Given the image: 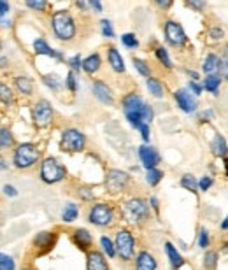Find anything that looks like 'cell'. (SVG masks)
Masks as SVG:
<instances>
[{
  "label": "cell",
  "mask_w": 228,
  "mask_h": 270,
  "mask_svg": "<svg viewBox=\"0 0 228 270\" xmlns=\"http://www.w3.org/2000/svg\"><path fill=\"white\" fill-rule=\"evenodd\" d=\"M165 249H167V256H168V260H170V265L174 268H179L181 265H183V258H181L179 253L176 251V248L170 242H165Z\"/></svg>",
  "instance_id": "cell-21"
},
{
  "label": "cell",
  "mask_w": 228,
  "mask_h": 270,
  "mask_svg": "<svg viewBox=\"0 0 228 270\" xmlns=\"http://www.w3.org/2000/svg\"><path fill=\"white\" fill-rule=\"evenodd\" d=\"M216 261H218V255H216V253H206V256H204V267L214 268Z\"/></svg>",
  "instance_id": "cell-34"
},
{
  "label": "cell",
  "mask_w": 228,
  "mask_h": 270,
  "mask_svg": "<svg viewBox=\"0 0 228 270\" xmlns=\"http://www.w3.org/2000/svg\"><path fill=\"white\" fill-rule=\"evenodd\" d=\"M121 42H123L127 47H137L139 46V41L135 39V35L133 34H125V35H121Z\"/></svg>",
  "instance_id": "cell-35"
},
{
  "label": "cell",
  "mask_w": 228,
  "mask_h": 270,
  "mask_svg": "<svg viewBox=\"0 0 228 270\" xmlns=\"http://www.w3.org/2000/svg\"><path fill=\"white\" fill-rule=\"evenodd\" d=\"M25 2H26V6L34 11H44V7H46V0H25Z\"/></svg>",
  "instance_id": "cell-38"
},
{
  "label": "cell",
  "mask_w": 228,
  "mask_h": 270,
  "mask_svg": "<svg viewBox=\"0 0 228 270\" xmlns=\"http://www.w3.org/2000/svg\"><path fill=\"white\" fill-rule=\"evenodd\" d=\"M188 6H191L196 11H202L206 7V0H186Z\"/></svg>",
  "instance_id": "cell-42"
},
{
  "label": "cell",
  "mask_w": 228,
  "mask_h": 270,
  "mask_svg": "<svg viewBox=\"0 0 228 270\" xmlns=\"http://www.w3.org/2000/svg\"><path fill=\"white\" fill-rule=\"evenodd\" d=\"M90 221L98 226H107L112 223V209L105 204H97L90 210Z\"/></svg>",
  "instance_id": "cell-6"
},
{
  "label": "cell",
  "mask_w": 228,
  "mask_h": 270,
  "mask_svg": "<svg viewBox=\"0 0 228 270\" xmlns=\"http://www.w3.org/2000/svg\"><path fill=\"white\" fill-rule=\"evenodd\" d=\"M190 88L193 90L195 95H200V91H202V88H200V86L196 85V83H190Z\"/></svg>",
  "instance_id": "cell-50"
},
{
  "label": "cell",
  "mask_w": 228,
  "mask_h": 270,
  "mask_svg": "<svg viewBox=\"0 0 228 270\" xmlns=\"http://www.w3.org/2000/svg\"><path fill=\"white\" fill-rule=\"evenodd\" d=\"M74 240L77 242V246H79L81 249H86L92 246V235H90L88 230H84V228L77 230L76 235H74Z\"/></svg>",
  "instance_id": "cell-22"
},
{
  "label": "cell",
  "mask_w": 228,
  "mask_h": 270,
  "mask_svg": "<svg viewBox=\"0 0 228 270\" xmlns=\"http://www.w3.org/2000/svg\"><path fill=\"white\" fill-rule=\"evenodd\" d=\"M219 65H221L219 58H218V57H214V55H209V57H207L206 60H204L202 69H204V72H206V74L214 75V74L219 70Z\"/></svg>",
  "instance_id": "cell-18"
},
{
  "label": "cell",
  "mask_w": 228,
  "mask_h": 270,
  "mask_svg": "<svg viewBox=\"0 0 228 270\" xmlns=\"http://www.w3.org/2000/svg\"><path fill=\"white\" fill-rule=\"evenodd\" d=\"M133 65H135V69L139 70L142 75H149V67L142 60H139V58H133Z\"/></svg>",
  "instance_id": "cell-39"
},
{
  "label": "cell",
  "mask_w": 228,
  "mask_h": 270,
  "mask_svg": "<svg viewBox=\"0 0 228 270\" xmlns=\"http://www.w3.org/2000/svg\"><path fill=\"white\" fill-rule=\"evenodd\" d=\"M41 177L46 182H58L65 177V169L54 158H46L41 169Z\"/></svg>",
  "instance_id": "cell-4"
},
{
  "label": "cell",
  "mask_w": 228,
  "mask_h": 270,
  "mask_svg": "<svg viewBox=\"0 0 228 270\" xmlns=\"http://www.w3.org/2000/svg\"><path fill=\"white\" fill-rule=\"evenodd\" d=\"M11 144H13V137H11V132H9V130L4 128L2 130V135H0V148L7 149Z\"/></svg>",
  "instance_id": "cell-31"
},
{
  "label": "cell",
  "mask_w": 228,
  "mask_h": 270,
  "mask_svg": "<svg viewBox=\"0 0 228 270\" xmlns=\"http://www.w3.org/2000/svg\"><path fill=\"white\" fill-rule=\"evenodd\" d=\"M204 88H206L207 91L216 93L219 88V77H216V75H209V77H206V81H204Z\"/></svg>",
  "instance_id": "cell-28"
},
{
  "label": "cell",
  "mask_w": 228,
  "mask_h": 270,
  "mask_svg": "<svg viewBox=\"0 0 228 270\" xmlns=\"http://www.w3.org/2000/svg\"><path fill=\"white\" fill-rule=\"evenodd\" d=\"M86 268L88 270H109L104 255L98 251H93L88 255V258H86Z\"/></svg>",
  "instance_id": "cell-14"
},
{
  "label": "cell",
  "mask_w": 228,
  "mask_h": 270,
  "mask_svg": "<svg viewBox=\"0 0 228 270\" xmlns=\"http://www.w3.org/2000/svg\"><path fill=\"white\" fill-rule=\"evenodd\" d=\"M225 165H226V172H228V160H226V164H225Z\"/></svg>",
  "instance_id": "cell-54"
},
{
  "label": "cell",
  "mask_w": 228,
  "mask_h": 270,
  "mask_svg": "<svg viewBox=\"0 0 228 270\" xmlns=\"http://www.w3.org/2000/svg\"><path fill=\"white\" fill-rule=\"evenodd\" d=\"M16 86L21 93L30 95L32 93V81L28 77H16Z\"/></svg>",
  "instance_id": "cell-26"
},
{
  "label": "cell",
  "mask_w": 228,
  "mask_h": 270,
  "mask_svg": "<svg viewBox=\"0 0 228 270\" xmlns=\"http://www.w3.org/2000/svg\"><path fill=\"white\" fill-rule=\"evenodd\" d=\"M116 251L123 260H130L133 255V239L132 233L127 230H120L116 233Z\"/></svg>",
  "instance_id": "cell-7"
},
{
  "label": "cell",
  "mask_w": 228,
  "mask_h": 270,
  "mask_svg": "<svg viewBox=\"0 0 228 270\" xmlns=\"http://www.w3.org/2000/svg\"><path fill=\"white\" fill-rule=\"evenodd\" d=\"M198 246L200 248L206 249L207 246H209V233H207V230H200V237H198Z\"/></svg>",
  "instance_id": "cell-41"
},
{
  "label": "cell",
  "mask_w": 228,
  "mask_h": 270,
  "mask_svg": "<svg viewBox=\"0 0 228 270\" xmlns=\"http://www.w3.org/2000/svg\"><path fill=\"white\" fill-rule=\"evenodd\" d=\"M172 2H174V0H156L158 7H162V9H168V7L172 6Z\"/></svg>",
  "instance_id": "cell-48"
},
{
  "label": "cell",
  "mask_w": 228,
  "mask_h": 270,
  "mask_svg": "<svg viewBox=\"0 0 228 270\" xmlns=\"http://www.w3.org/2000/svg\"><path fill=\"white\" fill-rule=\"evenodd\" d=\"M165 37H167V41L172 46H183L186 42V34L174 21H167V25H165Z\"/></svg>",
  "instance_id": "cell-11"
},
{
  "label": "cell",
  "mask_w": 228,
  "mask_h": 270,
  "mask_svg": "<svg viewBox=\"0 0 228 270\" xmlns=\"http://www.w3.org/2000/svg\"><path fill=\"white\" fill-rule=\"evenodd\" d=\"M4 192H6V195H9V197H16L18 195V192L13 188V186H4Z\"/></svg>",
  "instance_id": "cell-49"
},
{
  "label": "cell",
  "mask_w": 228,
  "mask_h": 270,
  "mask_svg": "<svg viewBox=\"0 0 228 270\" xmlns=\"http://www.w3.org/2000/svg\"><path fill=\"white\" fill-rule=\"evenodd\" d=\"M162 177H163V174L160 172V170H156V169H149L148 170V176H146V179L148 182L151 186H156L160 181H162Z\"/></svg>",
  "instance_id": "cell-29"
},
{
  "label": "cell",
  "mask_w": 228,
  "mask_h": 270,
  "mask_svg": "<svg viewBox=\"0 0 228 270\" xmlns=\"http://www.w3.org/2000/svg\"><path fill=\"white\" fill-rule=\"evenodd\" d=\"M44 83H46L48 86H51L53 90L58 88V81H56V77H54V75H53V77H51V75H46V77H44Z\"/></svg>",
  "instance_id": "cell-46"
},
{
  "label": "cell",
  "mask_w": 228,
  "mask_h": 270,
  "mask_svg": "<svg viewBox=\"0 0 228 270\" xmlns=\"http://www.w3.org/2000/svg\"><path fill=\"white\" fill-rule=\"evenodd\" d=\"M139 156H140V160H142V164H144V167H146L148 170L155 169V167L158 165V161H160L158 153H156L153 148H149V146H142V148L139 149Z\"/></svg>",
  "instance_id": "cell-13"
},
{
  "label": "cell",
  "mask_w": 228,
  "mask_h": 270,
  "mask_svg": "<svg viewBox=\"0 0 228 270\" xmlns=\"http://www.w3.org/2000/svg\"><path fill=\"white\" fill-rule=\"evenodd\" d=\"M100 244H102V248H104V251L107 253V256L112 258L114 255H116V249H114L116 246H112V242L109 240L107 237H102V239H100Z\"/></svg>",
  "instance_id": "cell-32"
},
{
  "label": "cell",
  "mask_w": 228,
  "mask_h": 270,
  "mask_svg": "<svg viewBox=\"0 0 228 270\" xmlns=\"http://www.w3.org/2000/svg\"><path fill=\"white\" fill-rule=\"evenodd\" d=\"M109 63H111V67L116 72H123L125 70V62H123V58H121V55L118 53L114 47H111L109 49Z\"/></svg>",
  "instance_id": "cell-20"
},
{
  "label": "cell",
  "mask_w": 228,
  "mask_h": 270,
  "mask_svg": "<svg viewBox=\"0 0 228 270\" xmlns=\"http://www.w3.org/2000/svg\"><path fill=\"white\" fill-rule=\"evenodd\" d=\"M53 30L56 34L58 39L62 41H70V39L76 35V25H74V19L67 11H58L53 14Z\"/></svg>",
  "instance_id": "cell-2"
},
{
  "label": "cell",
  "mask_w": 228,
  "mask_h": 270,
  "mask_svg": "<svg viewBox=\"0 0 228 270\" xmlns=\"http://www.w3.org/2000/svg\"><path fill=\"white\" fill-rule=\"evenodd\" d=\"M0 91H2V102L4 104H11V100H13V93H11V90L7 88L6 85L0 86Z\"/></svg>",
  "instance_id": "cell-40"
},
{
  "label": "cell",
  "mask_w": 228,
  "mask_h": 270,
  "mask_svg": "<svg viewBox=\"0 0 228 270\" xmlns=\"http://www.w3.org/2000/svg\"><path fill=\"white\" fill-rule=\"evenodd\" d=\"M139 130H140V133H142V139L148 142V141H149V126H148V123L140 125V126H139Z\"/></svg>",
  "instance_id": "cell-47"
},
{
  "label": "cell",
  "mask_w": 228,
  "mask_h": 270,
  "mask_svg": "<svg viewBox=\"0 0 228 270\" xmlns=\"http://www.w3.org/2000/svg\"><path fill=\"white\" fill-rule=\"evenodd\" d=\"M181 186L186 190H190V192H196V188H200L198 182L195 181L193 176H184L183 179H181Z\"/></svg>",
  "instance_id": "cell-30"
},
{
  "label": "cell",
  "mask_w": 228,
  "mask_h": 270,
  "mask_svg": "<svg viewBox=\"0 0 228 270\" xmlns=\"http://www.w3.org/2000/svg\"><path fill=\"white\" fill-rule=\"evenodd\" d=\"M39 160V151L34 144H21L14 153V164L19 169H28Z\"/></svg>",
  "instance_id": "cell-3"
},
{
  "label": "cell",
  "mask_w": 228,
  "mask_h": 270,
  "mask_svg": "<svg viewBox=\"0 0 228 270\" xmlns=\"http://www.w3.org/2000/svg\"><path fill=\"white\" fill-rule=\"evenodd\" d=\"M53 118V109H51L49 102L41 100L34 105V121L37 126H48Z\"/></svg>",
  "instance_id": "cell-9"
},
{
  "label": "cell",
  "mask_w": 228,
  "mask_h": 270,
  "mask_svg": "<svg viewBox=\"0 0 228 270\" xmlns=\"http://www.w3.org/2000/svg\"><path fill=\"white\" fill-rule=\"evenodd\" d=\"M221 228L228 230V216H226V220H225V221H223V223H221Z\"/></svg>",
  "instance_id": "cell-53"
},
{
  "label": "cell",
  "mask_w": 228,
  "mask_h": 270,
  "mask_svg": "<svg viewBox=\"0 0 228 270\" xmlns=\"http://www.w3.org/2000/svg\"><path fill=\"white\" fill-rule=\"evenodd\" d=\"M146 86H148L149 93L155 95L156 98H162L163 97V88H162V85H160L158 79H151V77H149L148 83H146Z\"/></svg>",
  "instance_id": "cell-24"
},
{
  "label": "cell",
  "mask_w": 228,
  "mask_h": 270,
  "mask_svg": "<svg viewBox=\"0 0 228 270\" xmlns=\"http://www.w3.org/2000/svg\"><path fill=\"white\" fill-rule=\"evenodd\" d=\"M84 135H82L79 130H65L64 133H62V148L65 151H70V153H74V151H81L84 148Z\"/></svg>",
  "instance_id": "cell-5"
},
{
  "label": "cell",
  "mask_w": 228,
  "mask_h": 270,
  "mask_svg": "<svg viewBox=\"0 0 228 270\" xmlns=\"http://www.w3.org/2000/svg\"><path fill=\"white\" fill-rule=\"evenodd\" d=\"M34 47H35V53L37 55H46V57H54L58 58V60H62V53H58V51H53L51 47L46 44V41H42V39H37V41L34 42Z\"/></svg>",
  "instance_id": "cell-16"
},
{
  "label": "cell",
  "mask_w": 228,
  "mask_h": 270,
  "mask_svg": "<svg viewBox=\"0 0 228 270\" xmlns=\"http://www.w3.org/2000/svg\"><path fill=\"white\" fill-rule=\"evenodd\" d=\"M67 86H69L70 91H76V77H74L72 72L67 75Z\"/></svg>",
  "instance_id": "cell-45"
},
{
  "label": "cell",
  "mask_w": 228,
  "mask_h": 270,
  "mask_svg": "<svg viewBox=\"0 0 228 270\" xmlns=\"http://www.w3.org/2000/svg\"><path fill=\"white\" fill-rule=\"evenodd\" d=\"M0 270H14V261L11 256L2 255L0 256Z\"/></svg>",
  "instance_id": "cell-36"
},
{
  "label": "cell",
  "mask_w": 228,
  "mask_h": 270,
  "mask_svg": "<svg viewBox=\"0 0 228 270\" xmlns=\"http://www.w3.org/2000/svg\"><path fill=\"white\" fill-rule=\"evenodd\" d=\"M35 244H37L39 248H49V246L53 244V235L48 232H41L35 237Z\"/></svg>",
  "instance_id": "cell-25"
},
{
  "label": "cell",
  "mask_w": 228,
  "mask_h": 270,
  "mask_svg": "<svg viewBox=\"0 0 228 270\" xmlns=\"http://www.w3.org/2000/svg\"><path fill=\"white\" fill-rule=\"evenodd\" d=\"M82 69H84L88 74H95L97 70L100 69V57H98V55L88 57L84 62H82Z\"/></svg>",
  "instance_id": "cell-23"
},
{
  "label": "cell",
  "mask_w": 228,
  "mask_h": 270,
  "mask_svg": "<svg viewBox=\"0 0 228 270\" xmlns=\"http://www.w3.org/2000/svg\"><path fill=\"white\" fill-rule=\"evenodd\" d=\"M211 148H212V153H214L216 156H226V153H228L226 141L221 137V135H216L214 141H212V144H211Z\"/></svg>",
  "instance_id": "cell-19"
},
{
  "label": "cell",
  "mask_w": 228,
  "mask_h": 270,
  "mask_svg": "<svg viewBox=\"0 0 228 270\" xmlns=\"http://www.w3.org/2000/svg\"><path fill=\"white\" fill-rule=\"evenodd\" d=\"M156 57H158V60L162 62L165 67H168V69L172 67V62H170V58H168V55H167V49L158 47V49H156Z\"/></svg>",
  "instance_id": "cell-33"
},
{
  "label": "cell",
  "mask_w": 228,
  "mask_h": 270,
  "mask_svg": "<svg viewBox=\"0 0 228 270\" xmlns=\"http://www.w3.org/2000/svg\"><path fill=\"white\" fill-rule=\"evenodd\" d=\"M174 97H176L178 105L184 111V113H193V111H195L196 102H195V98L191 97V93H188L186 90H178L174 93Z\"/></svg>",
  "instance_id": "cell-12"
},
{
  "label": "cell",
  "mask_w": 228,
  "mask_h": 270,
  "mask_svg": "<svg viewBox=\"0 0 228 270\" xmlns=\"http://www.w3.org/2000/svg\"><path fill=\"white\" fill-rule=\"evenodd\" d=\"M211 184H212V179H211L209 176L202 177V181L198 182V186H200V190H202V192H206V190H209V188H211Z\"/></svg>",
  "instance_id": "cell-43"
},
{
  "label": "cell",
  "mask_w": 228,
  "mask_h": 270,
  "mask_svg": "<svg viewBox=\"0 0 228 270\" xmlns=\"http://www.w3.org/2000/svg\"><path fill=\"white\" fill-rule=\"evenodd\" d=\"M93 93H95V97L102 102V104H112V93L104 83L97 81L95 85H93Z\"/></svg>",
  "instance_id": "cell-15"
},
{
  "label": "cell",
  "mask_w": 228,
  "mask_h": 270,
  "mask_svg": "<svg viewBox=\"0 0 228 270\" xmlns=\"http://www.w3.org/2000/svg\"><path fill=\"white\" fill-rule=\"evenodd\" d=\"M128 182V176L121 170H111L105 177V186L111 193H120L121 190L127 186Z\"/></svg>",
  "instance_id": "cell-10"
},
{
  "label": "cell",
  "mask_w": 228,
  "mask_h": 270,
  "mask_svg": "<svg viewBox=\"0 0 228 270\" xmlns=\"http://www.w3.org/2000/svg\"><path fill=\"white\" fill-rule=\"evenodd\" d=\"M125 214L130 221H142L148 216V205L140 198H133L125 205Z\"/></svg>",
  "instance_id": "cell-8"
},
{
  "label": "cell",
  "mask_w": 228,
  "mask_h": 270,
  "mask_svg": "<svg viewBox=\"0 0 228 270\" xmlns=\"http://www.w3.org/2000/svg\"><path fill=\"white\" fill-rule=\"evenodd\" d=\"M70 67H72L74 70H79L81 67H82V63H81V58H79V55H76V57H72L70 58Z\"/></svg>",
  "instance_id": "cell-44"
},
{
  "label": "cell",
  "mask_w": 228,
  "mask_h": 270,
  "mask_svg": "<svg viewBox=\"0 0 228 270\" xmlns=\"http://www.w3.org/2000/svg\"><path fill=\"white\" fill-rule=\"evenodd\" d=\"M123 111H125V114H127V120L130 121V125L135 126V128H139L140 125L149 123L153 120V109L144 104L142 98L135 93L125 97Z\"/></svg>",
  "instance_id": "cell-1"
},
{
  "label": "cell",
  "mask_w": 228,
  "mask_h": 270,
  "mask_svg": "<svg viewBox=\"0 0 228 270\" xmlns=\"http://www.w3.org/2000/svg\"><path fill=\"white\" fill-rule=\"evenodd\" d=\"M211 35L214 39H218V37H221L223 35V30H219V29H214V30H211Z\"/></svg>",
  "instance_id": "cell-51"
},
{
  "label": "cell",
  "mask_w": 228,
  "mask_h": 270,
  "mask_svg": "<svg viewBox=\"0 0 228 270\" xmlns=\"http://www.w3.org/2000/svg\"><path fill=\"white\" fill-rule=\"evenodd\" d=\"M137 270H156V261L149 253H140L137 256Z\"/></svg>",
  "instance_id": "cell-17"
},
{
  "label": "cell",
  "mask_w": 228,
  "mask_h": 270,
  "mask_svg": "<svg viewBox=\"0 0 228 270\" xmlns=\"http://www.w3.org/2000/svg\"><path fill=\"white\" fill-rule=\"evenodd\" d=\"M151 205L155 210H158V200H156V198H151Z\"/></svg>",
  "instance_id": "cell-52"
},
{
  "label": "cell",
  "mask_w": 228,
  "mask_h": 270,
  "mask_svg": "<svg viewBox=\"0 0 228 270\" xmlns=\"http://www.w3.org/2000/svg\"><path fill=\"white\" fill-rule=\"evenodd\" d=\"M100 25H102V34H104V37H107V39L114 37V32H112L111 21H107V19H102Z\"/></svg>",
  "instance_id": "cell-37"
},
{
  "label": "cell",
  "mask_w": 228,
  "mask_h": 270,
  "mask_svg": "<svg viewBox=\"0 0 228 270\" xmlns=\"http://www.w3.org/2000/svg\"><path fill=\"white\" fill-rule=\"evenodd\" d=\"M62 218H64V221H67V223H70V221H74L77 218V207L74 204H69L65 205L64 212H62Z\"/></svg>",
  "instance_id": "cell-27"
}]
</instances>
